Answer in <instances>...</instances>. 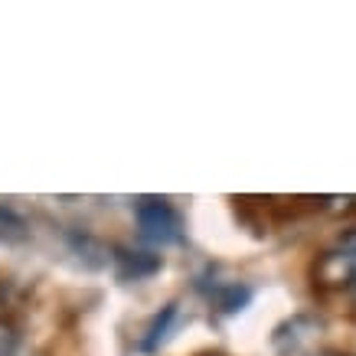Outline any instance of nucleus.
I'll use <instances>...</instances> for the list:
<instances>
[{
	"instance_id": "nucleus-2",
	"label": "nucleus",
	"mask_w": 356,
	"mask_h": 356,
	"mask_svg": "<svg viewBox=\"0 0 356 356\" xmlns=\"http://www.w3.org/2000/svg\"><path fill=\"white\" fill-rule=\"evenodd\" d=\"M134 222H138V236L144 242H154V245H173L184 236L180 216L167 200H138Z\"/></svg>"
},
{
	"instance_id": "nucleus-8",
	"label": "nucleus",
	"mask_w": 356,
	"mask_h": 356,
	"mask_svg": "<svg viewBox=\"0 0 356 356\" xmlns=\"http://www.w3.org/2000/svg\"><path fill=\"white\" fill-rule=\"evenodd\" d=\"M314 356H340V353H314Z\"/></svg>"
},
{
	"instance_id": "nucleus-4",
	"label": "nucleus",
	"mask_w": 356,
	"mask_h": 356,
	"mask_svg": "<svg viewBox=\"0 0 356 356\" xmlns=\"http://www.w3.org/2000/svg\"><path fill=\"white\" fill-rule=\"evenodd\" d=\"M173 317H177V304H167L161 314H154V321L147 324L144 337H140V350H144V353H154V350L167 340V330H170Z\"/></svg>"
},
{
	"instance_id": "nucleus-5",
	"label": "nucleus",
	"mask_w": 356,
	"mask_h": 356,
	"mask_svg": "<svg viewBox=\"0 0 356 356\" xmlns=\"http://www.w3.org/2000/svg\"><path fill=\"white\" fill-rule=\"evenodd\" d=\"M248 298H252V291H248L245 284H226V288L216 294V304L222 314H236L248 304Z\"/></svg>"
},
{
	"instance_id": "nucleus-6",
	"label": "nucleus",
	"mask_w": 356,
	"mask_h": 356,
	"mask_svg": "<svg viewBox=\"0 0 356 356\" xmlns=\"http://www.w3.org/2000/svg\"><path fill=\"white\" fill-rule=\"evenodd\" d=\"M0 236H7V238H23L26 236L23 219L17 216L13 209H7V206H0Z\"/></svg>"
},
{
	"instance_id": "nucleus-3",
	"label": "nucleus",
	"mask_w": 356,
	"mask_h": 356,
	"mask_svg": "<svg viewBox=\"0 0 356 356\" xmlns=\"http://www.w3.org/2000/svg\"><path fill=\"white\" fill-rule=\"evenodd\" d=\"M115 261H118V275L124 281L151 278L154 271H161V255L151 252H134V248H115Z\"/></svg>"
},
{
	"instance_id": "nucleus-1",
	"label": "nucleus",
	"mask_w": 356,
	"mask_h": 356,
	"mask_svg": "<svg viewBox=\"0 0 356 356\" xmlns=\"http://www.w3.org/2000/svg\"><path fill=\"white\" fill-rule=\"evenodd\" d=\"M314 281L330 291L356 294V229H346L317 255Z\"/></svg>"
},
{
	"instance_id": "nucleus-7",
	"label": "nucleus",
	"mask_w": 356,
	"mask_h": 356,
	"mask_svg": "<svg viewBox=\"0 0 356 356\" xmlns=\"http://www.w3.org/2000/svg\"><path fill=\"white\" fill-rule=\"evenodd\" d=\"M0 356H17V330L10 324H0Z\"/></svg>"
}]
</instances>
